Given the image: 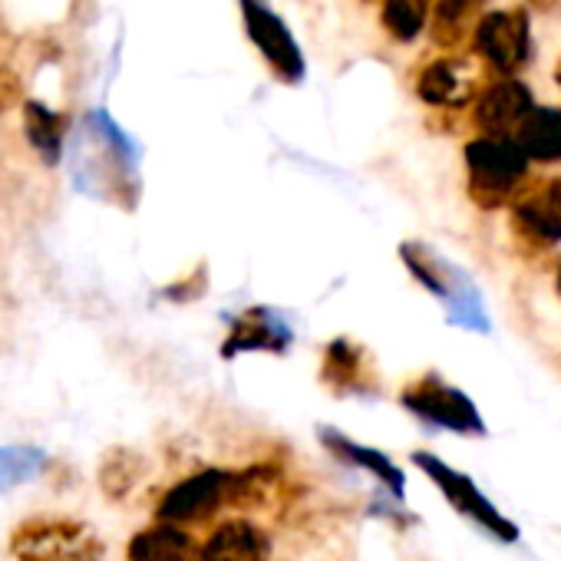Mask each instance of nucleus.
Masks as SVG:
<instances>
[{
    "label": "nucleus",
    "instance_id": "1",
    "mask_svg": "<svg viewBox=\"0 0 561 561\" xmlns=\"http://www.w3.org/2000/svg\"><path fill=\"white\" fill-rule=\"evenodd\" d=\"M139 149L100 106L83 116L70 139V179L73 185L100 202L136 208L139 202Z\"/></svg>",
    "mask_w": 561,
    "mask_h": 561
},
{
    "label": "nucleus",
    "instance_id": "2",
    "mask_svg": "<svg viewBox=\"0 0 561 561\" xmlns=\"http://www.w3.org/2000/svg\"><path fill=\"white\" fill-rule=\"evenodd\" d=\"M469 192L482 208H502L522 185L528 172V156L518 139L482 136L466 146Z\"/></svg>",
    "mask_w": 561,
    "mask_h": 561
},
{
    "label": "nucleus",
    "instance_id": "3",
    "mask_svg": "<svg viewBox=\"0 0 561 561\" xmlns=\"http://www.w3.org/2000/svg\"><path fill=\"white\" fill-rule=\"evenodd\" d=\"M400 407L436 430H449V433H462V436L485 433L482 413L469 400V393H462L459 387H449L439 374H423V377L410 380L400 390Z\"/></svg>",
    "mask_w": 561,
    "mask_h": 561
},
{
    "label": "nucleus",
    "instance_id": "4",
    "mask_svg": "<svg viewBox=\"0 0 561 561\" xmlns=\"http://www.w3.org/2000/svg\"><path fill=\"white\" fill-rule=\"evenodd\" d=\"M413 466L446 495V502L456 508V512H462L466 518H472L482 531H489L492 538H499V541H518V525L515 522H508L492 502H489V495L485 492H479V485L466 476V472H459V469H453L449 462H443L439 456H433V453H413Z\"/></svg>",
    "mask_w": 561,
    "mask_h": 561
},
{
    "label": "nucleus",
    "instance_id": "5",
    "mask_svg": "<svg viewBox=\"0 0 561 561\" xmlns=\"http://www.w3.org/2000/svg\"><path fill=\"white\" fill-rule=\"evenodd\" d=\"M231 489H234V472L228 469H202L195 476H185L175 482L162 499H159V522L169 525H198L208 522L215 512L231 505Z\"/></svg>",
    "mask_w": 561,
    "mask_h": 561
},
{
    "label": "nucleus",
    "instance_id": "6",
    "mask_svg": "<svg viewBox=\"0 0 561 561\" xmlns=\"http://www.w3.org/2000/svg\"><path fill=\"white\" fill-rule=\"evenodd\" d=\"M321 380L337 397H364L377 390V377L370 367V354L354 337H337L324 347Z\"/></svg>",
    "mask_w": 561,
    "mask_h": 561
},
{
    "label": "nucleus",
    "instance_id": "7",
    "mask_svg": "<svg viewBox=\"0 0 561 561\" xmlns=\"http://www.w3.org/2000/svg\"><path fill=\"white\" fill-rule=\"evenodd\" d=\"M291 344V328L277 321L267 308H248L238 314L228 328V337L221 344V357L231 360L238 354H285Z\"/></svg>",
    "mask_w": 561,
    "mask_h": 561
},
{
    "label": "nucleus",
    "instance_id": "8",
    "mask_svg": "<svg viewBox=\"0 0 561 561\" xmlns=\"http://www.w3.org/2000/svg\"><path fill=\"white\" fill-rule=\"evenodd\" d=\"M512 228L535 248L561 244V179H551L541 195H528L512 208Z\"/></svg>",
    "mask_w": 561,
    "mask_h": 561
},
{
    "label": "nucleus",
    "instance_id": "9",
    "mask_svg": "<svg viewBox=\"0 0 561 561\" xmlns=\"http://www.w3.org/2000/svg\"><path fill=\"white\" fill-rule=\"evenodd\" d=\"M244 4V21H248V34L254 37V44L261 47V54L285 73L288 80H301L305 73V60L295 47V37L288 34V27L280 24L267 8H261L257 0H241Z\"/></svg>",
    "mask_w": 561,
    "mask_h": 561
},
{
    "label": "nucleus",
    "instance_id": "10",
    "mask_svg": "<svg viewBox=\"0 0 561 561\" xmlns=\"http://www.w3.org/2000/svg\"><path fill=\"white\" fill-rule=\"evenodd\" d=\"M198 561H271V538L261 525L231 518L202 541Z\"/></svg>",
    "mask_w": 561,
    "mask_h": 561
},
{
    "label": "nucleus",
    "instance_id": "11",
    "mask_svg": "<svg viewBox=\"0 0 561 561\" xmlns=\"http://www.w3.org/2000/svg\"><path fill=\"white\" fill-rule=\"evenodd\" d=\"M87 535H90V528L80 522H70V518H31L14 528L11 551L18 561H41V558H50V554L70 548L73 541H80Z\"/></svg>",
    "mask_w": 561,
    "mask_h": 561
},
{
    "label": "nucleus",
    "instance_id": "12",
    "mask_svg": "<svg viewBox=\"0 0 561 561\" xmlns=\"http://www.w3.org/2000/svg\"><path fill=\"white\" fill-rule=\"evenodd\" d=\"M318 436H321L324 449H328L337 462L370 472L374 479H380V482L403 502V495H407V479H403V469H400L387 453L370 449V446H360L357 439H351V436H344V433H337V430H321Z\"/></svg>",
    "mask_w": 561,
    "mask_h": 561
},
{
    "label": "nucleus",
    "instance_id": "13",
    "mask_svg": "<svg viewBox=\"0 0 561 561\" xmlns=\"http://www.w3.org/2000/svg\"><path fill=\"white\" fill-rule=\"evenodd\" d=\"M479 50L502 70H515L528 57V21L522 14H489L479 24Z\"/></svg>",
    "mask_w": 561,
    "mask_h": 561
},
{
    "label": "nucleus",
    "instance_id": "14",
    "mask_svg": "<svg viewBox=\"0 0 561 561\" xmlns=\"http://www.w3.org/2000/svg\"><path fill=\"white\" fill-rule=\"evenodd\" d=\"M531 113V93L515 83V80H505L499 87H492L479 106H476V123L489 133V136H502L505 129L512 126H522Z\"/></svg>",
    "mask_w": 561,
    "mask_h": 561
},
{
    "label": "nucleus",
    "instance_id": "15",
    "mask_svg": "<svg viewBox=\"0 0 561 561\" xmlns=\"http://www.w3.org/2000/svg\"><path fill=\"white\" fill-rule=\"evenodd\" d=\"M67 133H70V116L50 110L47 103L27 100L24 103V136L41 156L44 165H57L67 152Z\"/></svg>",
    "mask_w": 561,
    "mask_h": 561
},
{
    "label": "nucleus",
    "instance_id": "16",
    "mask_svg": "<svg viewBox=\"0 0 561 561\" xmlns=\"http://www.w3.org/2000/svg\"><path fill=\"white\" fill-rule=\"evenodd\" d=\"M129 561H198V548L185 528L159 522L129 541Z\"/></svg>",
    "mask_w": 561,
    "mask_h": 561
},
{
    "label": "nucleus",
    "instance_id": "17",
    "mask_svg": "<svg viewBox=\"0 0 561 561\" xmlns=\"http://www.w3.org/2000/svg\"><path fill=\"white\" fill-rule=\"evenodd\" d=\"M518 146L528 159L538 162H558L561 159V110H531L528 119L518 126Z\"/></svg>",
    "mask_w": 561,
    "mask_h": 561
},
{
    "label": "nucleus",
    "instance_id": "18",
    "mask_svg": "<svg viewBox=\"0 0 561 561\" xmlns=\"http://www.w3.org/2000/svg\"><path fill=\"white\" fill-rule=\"evenodd\" d=\"M400 257L407 264V271L420 280V285L436 295V298H453L449 288L456 291V271L426 244H416V241H407L400 244Z\"/></svg>",
    "mask_w": 561,
    "mask_h": 561
},
{
    "label": "nucleus",
    "instance_id": "19",
    "mask_svg": "<svg viewBox=\"0 0 561 561\" xmlns=\"http://www.w3.org/2000/svg\"><path fill=\"white\" fill-rule=\"evenodd\" d=\"M47 469V453L41 446H0V495L31 482Z\"/></svg>",
    "mask_w": 561,
    "mask_h": 561
},
{
    "label": "nucleus",
    "instance_id": "20",
    "mask_svg": "<svg viewBox=\"0 0 561 561\" xmlns=\"http://www.w3.org/2000/svg\"><path fill=\"white\" fill-rule=\"evenodd\" d=\"M142 476V459L129 449H113L100 466V489L106 499H126Z\"/></svg>",
    "mask_w": 561,
    "mask_h": 561
},
{
    "label": "nucleus",
    "instance_id": "21",
    "mask_svg": "<svg viewBox=\"0 0 561 561\" xmlns=\"http://www.w3.org/2000/svg\"><path fill=\"white\" fill-rule=\"evenodd\" d=\"M416 90H420V100H426V103H462L466 100V90L449 64L426 67Z\"/></svg>",
    "mask_w": 561,
    "mask_h": 561
},
{
    "label": "nucleus",
    "instance_id": "22",
    "mask_svg": "<svg viewBox=\"0 0 561 561\" xmlns=\"http://www.w3.org/2000/svg\"><path fill=\"white\" fill-rule=\"evenodd\" d=\"M383 21H387V27H390L397 37H403V41L416 37L420 27H423V14L410 4V0H390L387 11H383Z\"/></svg>",
    "mask_w": 561,
    "mask_h": 561
},
{
    "label": "nucleus",
    "instance_id": "23",
    "mask_svg": "<svg viewBox=\"0 0 561 561\" xmlns=\"http://www.w3.org/2000/svg\"><path fill=\"white\" fill-rule=\"evenodd\" d=\"M205 288H208V271H205V267H195L188 277L175 280V285H169L162 295H165L169 301H195V298L205 295Z\"/></svg>",
    "mask_w": 561,
    "mask_h": 561
},
{
    "label": "nucleus",
    "instance_id": "24",
    "mask_svg": "<svg viewBox=\"0 0 561 561\" xmlns=\"http://www.w3.org/2000/svg\"><path fill=\"white\" fill-rule=\"evenodd\" d=\"M41 561H103V541L87 535V538L73 541L70 548H64L50 558H41Z\"/></svg>",
    "mask_w": 561,
    "mask_h": 561
},
{
    "label": "nucleus",
    "instance_id": "25",
    "mask_svg": "<svg viewBox=\"0 0 561 561\" xmlns=\"http://www.w3.org/2000/svg\"><path fill=\"white\" fill-rule=\"evenodd\" d=\"M18 103H27L24 100V83H21V77L14 70L0 67V116L11 113Z\"/></svg>",
    "mask_w": 561,
    "mask_h": 561
},
{
    "label": "nucleus",
    "instance_id": "26",
    "mask_svg": "<svg viewBox=\"0 0 561 561\" xmlns=\"http://www.w3.org/2000/svg\"><path fill=\"white\" fill-rule=\"evenodd\" d=\"M558 295H561V267H558Z\"/></svg>",
    "mask_w": 561,
    "mask_h": 561
},
{
    "label": "nucleus",
    "instance_id": "27",
    "mask_svg": "<svg viewBox=\"0 0 561 561\" xmlns=\"http://www.w3.org/2000/svg\"><path fill=\"white\" fill-rule=\"evenodd\" d=\"M558 80H561V70H558Z\"/></svg>",
    "mask_w": 561,
    "mask_h": 561
}]
</instances>
